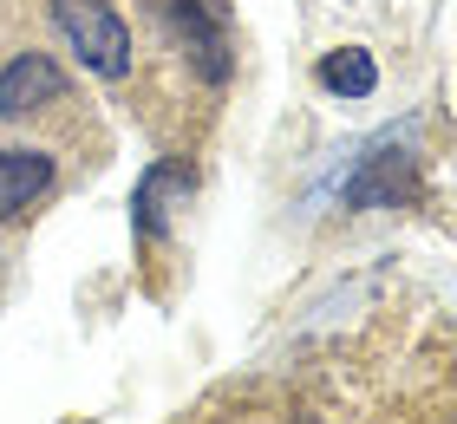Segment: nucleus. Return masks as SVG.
Returning a JSON list of instances; mask_svg holds the SVG:
<instances>
[{
    "label": "nucleus",
    "mask_w": 457,
    "mask_h": 424,
    "mask_svg": "<svg viewBox=\"0 0 457 424\" xmlns=\"http://www.w3.org/2000/svg\"><path fill=\"white\" fill-rule=\"evenodd\" d=\"M144 20L163 46L157 59L170 72V104H190L196 118H210L222 85L236 79V39H228L222 0H144Z\"/></svg>",
    "instance_id": "1"
},
{
    "label": "nucleus",
    "mask_w": 457,
    "mask_h": 424,
    "mask_svg": "<svg viewBox=\"0 0 457 424\" xmlns=\"http://www.w3.org/2000/svg\"><path fill=\"white\" fill-rule=\"evenodd\" d=\"M53 27H59V39H66V53H72L92 79L124 85V79L137 72L131 20H124L112 0H53Z\"/></svg>",
    "instance_id": "2"
},
{
    "label": "nucleus",
    "mask_w": 457,
    "mask_h": 424,
    "mask_svg": "<svg viewBox=\"0 0 457 424\" xmlns=\"http://www.w3.org/2000/svg\"><path fill=\"white\" fill-rule=\"evenodd\" d=\"M72 112H79V92L53 53L27 46L0 66V124H39L46 131L53 118H72Z\"/></svg>",
    "instance_id": "3"
},
{
    "label": "nucleus",
    "mask_w": 457,
    "mask_h": 424,
    "mask_svg": "<svg viewBox=\"0 0 457 424\" xmlns=\"http://www.w3.org/2000/svg\"><path fill=\"white\" fill-rule=\"evenodd\" d=\"M190 196H196V157H183V151L157 157V163L137 177V196H131V229H137V242H144V248H163V242H170V222L190 209Z\"/></svg>",
    "instance_id": "4"
},
{
    "label": "nucleus",
    "mask_w": 457,
    "mask_h": 424,
    "mask_svg": "<svg viewBox=\"0 0 457 424\" xmlns=\"http://www.w3.org/2000/svg\"><path fill=\"white\" fill-rule=\"evenodd\" d=\"M59 189V157L46 144H0V222L33 216Z\"/></svg>",
    "instance_id": "5"
},
{
    "label": "nucleus",
    "mask_w": 457,
    "mask_h": 424,
    "mask_svg": "<svg viewBox=\"0 0 457 424\" xmlns=\"http://www.w3.org/2000/svg\"><path fill=\"white\" fill-rule=\"evenodd\" d=\"M419 196V163H411L405 151H372L360 170H353V183H346V209H399Z\"/></svg>",
    "instance_id": "6"
},
{
    "label": "nucleus",
    "mask_w": 457,
    "mask_h": 424,
    "mask_svg": "<svg viewBox=\"0 0 457 424\" xmlns=\"http://www.w3.org/2000/svg\"><path fill=\"white\" fill-rule=\"evenodd\" d=\"M314 79H320L334 98H372V92H379V66H372V53H360V46L327 53Z\"/></svg>",
    "instance_id": "7"
}]
</instances>
